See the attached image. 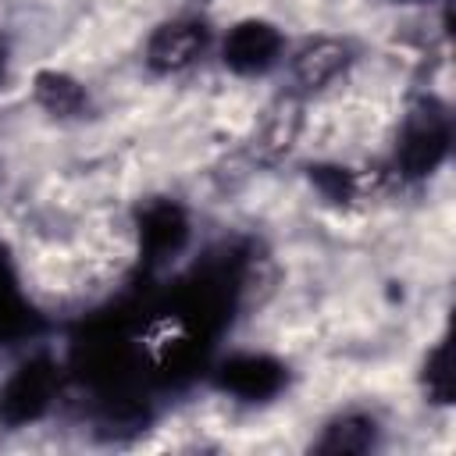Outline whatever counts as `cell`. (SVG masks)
I'll use <instances>...</instances> for the list:
<instances>
[{
  "label": "cell",
  "mask_w": 456,
  "mask_h": 456,
  "mask_svg": "<svg viewBox=\"0 0 456 456\" xmlns=\"http://www.w3.org/2000/svg\"><path fill=\"white\" fill-rule=\"evenodd\" d=\"M289 43L292 39L278 21H271L264 14H246V18H235L232 25L217 28L214 57L235 78H267V75L281 71Z\"/></svg>",
  "instance_id": "8992f818"
},
{
  "label": "cell",
  "mask_w": 456,
  "mask_h": 456,
  "mask_svg": "<svg viewBox=\"0 0 456 456\" xmlns=\"http://www.w3.org/2000/svg\"><path fill=\"white\" fill-rule=\"evenodd\" d=\"M360 61V46L349 36L338 32H317V36H303L296 43H289L285 53V89H292L296 96H303L306 103L331 93L335 86H342L349 78V71Z\"/></svg>",
  "instance_id": "5b68a950"
},
{
  "label": "cell",
  "mask_w": 456,
  "mask_h": 456,
  "mask_svg": "<svg viewBox=\"0 0 456 456\" xmlns=\"http://www.w3.org/2000/svg\"><path fill=\"white\" fill-rule=\"evenodd\" d=\"M449 157H452V110L442 96L424 93L403 110L395 125L388 171L399 182L420 185L435 178L449 164Z\"/></svg>",
  "instance_id": "6da1fadb"
},
{
  "label": "cell",
  "mask_w": 456,
  "mask_h": 456,
  "mask_svg": "<svg viewBox=\"0 0 456 456\" xmlns=\"http://www.w3.org/2000/svg\"><path fill=\"white\" fill-rule=\"evenodd\" d=\"M207 381L214 392L239 406H267L289 392L292 367L271 349H228L207 360Z\"/></svg>",
  "instance_id": "277c9868"
},
{
  "label": "cell",
  "mask_w": 456,
  "mask_h": 456,
  "mask_svg": "<svg viewBox=\"0 0 456 456\" xmlns=\"http://www.w3.org/2000/svg\"><path fill=\"white\" fill-rule=\"evenodd\" d=\"M303 132H306V100L281 86L253 121V132L246 139L249 160L260 167H281L296 153Z\"/></svg>",
  "instance_id": "ba28073f"
},
{
  "label": "cell",
  "mask_w": 456,
  "mask_h": 456,
  "mask_svg": "<svg viewBox=\"0 0 456 456\" xmlns=\"http://www.w3.org/2000/svg\"><path fill=\"white\" fill-rule=\"evenodd\" d=\"M4 82H7V50L0 46V89H4Z\"/></svg>",
  "instance_id": "5bb4252c"
},
{
  "label": "cell",
  "mask_w": 456,
  "mask_h": 456,
  "mask_svg": "<svg viewBox=\"0 0 456 456\" xmlns=\"http://www.w3.org/2000/svg\"><path fill=\"white\" fill-rule=\"evenodd\" d=\"M64 392V363L50 349H32L0 378V424L18 431L46 420Z\"/></svg>",
  "instance_id": "3957f363"
},
{
  "label": "cell",
  "mask_w": 456,
  "mask_h": 456,
  "mask_svg": "<svg viewBox=\"0 0 456 456\" xmlns=\"http://www.w3.org/2000/svg\"><path fill=\"white\" fill-rule=\"evenodd\" d=\"M306 178L310 185L328 200V203H349L360 196V175L346 164H331V160H321V164H310L306 167Z\"/></svg>",
  "instance_id": "4fadbf2b"
},
{
  "label": "cell",
  "mask_w": 456,
  "mask_h": 456,
  "mask_svg": "<svg viewBox=\"0 0 456 456\" xmlns=\"http://www.w3.org/2000/svg\"><path fill=\"white\" fill-rule=\"evenodd\" d=\"M417 385H420V395L431 403V406H452V395H456V374H452V346L449 338H435L424 356H420V367H417Z\"/></svg>",
  "instance_id": "8fae6325"
},
{
  "label": "cell",
  "mask_w": 456,
  "mask_h": 456,
  "mask_svg": "<svg viewBox=\"0 0 456 456\" xmlns=\"http://www.w3.org/2000/svg\"><path fill=\"white\" fill-rule=\"evenodd\" d=\"M182 4H185V7H192V11H207L214 0H182Z\"/></svg>",
  "instance_id": "9a60e30c"
},
{
  "label": "cell",
  "mask_w": 456,
  "mask_h": 456,
  "mask_svg": "<svg viewBox=\"0 0 456 456\" xmlns=\"http://www.w3.org/2000/svg\"><path fill=\"white\" fill-rule=\"evenodd\" d=\"M28 100L43 118H50L57 125H78L96 114V96H93L89 82L57 64H43L32 71Z\"/></svg>",
  "instance_id": "9c48e42d"
},
{
  "label": "cell",
  "mask_w": 456,
  "mask_h": 456,
  "mask_svg": "<svg viewBox=\"0 0 456 456\" xmlns=\"http://www.w3.org/2000/svg\"><path fill=\"white\" fill-rule=\"evenodd\" d=\"M381 435H385V424L374 410L346 406L321 420V431L310 442V449L324 456H363L381 445Z\"/></svg>",
  "instance_id": "30bf717a"
},
{
  "label": "cell",
  "mask_w": 456,
  "mask_h": 456,
  "mask_svg": "<svg viewBox=\"0 0 456 456\" xmlns=\"http://www.w3.org/2000/svg\"><path fill=\"white\" fill-rule=\"evenodd\" d=\"M28 324H32V310L18 289L14 260H11L7 246L0 242V338H14V335L28 331Z\"/></svg>",
  "instance_id": "7c38bea8"
},
{
  "label": "cell",
  "mask_w": 456,
  "mask_h": 456,
  "mask_svg": "<svg viewBox=\"0 0 456 456\" xmlns=\"http://www.w3.org/2000/svg\"><path fill=\"white\" fill-rule=\"evenodd\" d=\"M192 214L175 196H150L135 207V246L150 271H164L182 260L192 246Z\"/></svg>",
  "instance_id": "52a82bcc"
},
{
  "label": "cell",
  "mask_w": 456,
  "mask_h": 456,
  "mask_svg": "<svg viewBox=\"0 0 456 456\" xmlns=\"http://www.w3.org/2000/svg\"><path fill=\"white\" fill-rule=\"evenodd\" d=\"M214 43H217V28L207 18V11L185 7L178 14L160 18L146 32L139 61L153 78H182L214 57Z\"/></svg>",
  "instance_id": "7a4b0ae2"
},
{
  "label": "cell",
  "mask_w": 456,
  "mask_h": 456,
  "mask_svg": "<svg viewBox=\"0 0 456 456\" xmlns=\"http://www.w3.org/2000/svg\"><path fill=\"white\" fill-rule=\"evenodd\" d=\"M388 4H403V7H410V4H431V0H388Z\"/></svg>",
  "instance_id": "2e32d148"
}]
</instances>
